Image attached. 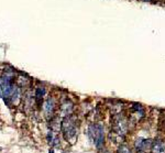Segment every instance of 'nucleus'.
<instances>
[{"label": "nucleus", "instance_id": "nucleus-9", "mask_svg": "<svg viewBox=\"0 0 165 153\" xmlns=\"http://www.w3.org/2000/svg\"><path fill=\"white\" fill-rule=\"evenodd\" d=\"M50 123H51V125H50V127H51V130H53V131H59V129H61V126H62V122H59V120H58L57 118H54V119H52Z\"/></svg>", "mask_w": 165, "mask_h": 153}, {"label": "nucleus", "instance_id": "nucleus-10", "mask_svg": "<svg viewBox=\"0 0 165 153\" xmlns=\"http://www.w3.org/2000/svg\"><path fill=\"white\" fill-rule=\"evenodd\" d=\"M124 106L122 104H115V105H112L111 106V113H112V116L114 115H118V113H121V111L123 110Z\"/></svg>", "mask_w": 165, "mask_h": 153}, {"label": "nucleus", "instance_id": "nucleus-4", "mask_svg": "<svg viewBox=\"0 0 165 153\" xmlns=\"http://www.w3.org/2000/svg\"><path fill=\"white\" fill-rule=\"evenodd\" d=\"M152 141L150 139H143V138H140L135 141L134 143V146L137 149L138 152H147L148 150H151L152 148Z\"/></svg>", "mask_w": 165, "mask_h": 153}, {"label": "nucleus", "instance_id": "nucleus-12", "mask_svg": "<svg viewBox=\"0 0 165 153\" xmlns=\"http://www.w3.org/2000/svg\"><path fill=\"white\" fill-rule=\"evenodd\" d=\"M118 153H132V152L127 145H120L119 149H118Z\"/></svg>", "mask_w": 165, "mask_h": 153}, {"label": "nucleus", "instance_id": "nucleus-5", "mask_svg": "<svg viewBox=\"0 0 165 153\" xmlns=\"http://www.w3.org/2000/svg\"><path fill=\"white\" fill-rule=\"evenodd\" d=\"M73 108H74V106H73V102H71V100H66V102H64L62 104V106H61V116L66 117V116L72 115Z\"/></svg>", "mask_w": 165, "mask_h": 153}, {"label": "nucleus", "instance_id": "nucleus-14", "mask_svg": "<svg viewBox=\"0 0 165 153\" xmlns=\"http://www.w3.org/2000/svg\"><path fill=\"white\" fill-rule=\"evenodd\" d=\"M141 1H144V2H148V1H150V0H141Z\"/></svg>", "mask_w": 165, "mask_h": 153}, {"label": "nucleus", "instance_id": "nucleus-8", "mask_svg": "<svg viewBox=\"0 0 165 153\" xmlns=\"http://www.w3.org/2000/svg\"><path fill=\"white\" fill-rule=\"evenodd\" d=\"M29 83H30V79L26 76H24V75H19L18 78H16V84L21 88L26 87V86L29 85Z\"/></svg>", "mask_w": 165, "mask_h": 153}, {"label": "nucleus", "instance_id": "nucleus-7", "mask_svg": "<svg viewBox=\"0 0 165 153\" xmlns=\"http://www.w3.org/2000/svg\"><path fill=\"white\" fill-rule=\"evenodd\" d=\"M54 109H55V102H54V99L53 98L46 99V102L44 104V111H45V113L48 116H51V115H53Z\"/></svg>", "mask_w": 165, "mask_h": 153}, {"label": "nucleus", "instance_id": "nucleus-2", "mask_svg": "<svg viewBox=\"0 0 165 153\" xmlns=\"http://www.w3.org/2000/svg\"><path fill=\"white\" fill-rule=\"evenodd\" d=\"M129 123H130L129 120L127 119V117L123 113L114 115L111 121V127H112L111 132L120 137H124L129 130Z\"/></svg>", "mask_w": 165, "mask_h": 153}, {"label": "nucleus", "instance_id": "nucleus-1", "mask_svg": "<svg viewBox=\"0 0 165 153\" xmlns=\"http://www.w3.org/2000/svg\"><path fill=\"white\" fill-rule=\"evenodd\" d=\"M61 130L66 141H71L72 143H74L77 138V118L73 115L66 116L62 121Z\"/></svg>", "mask_w": 165, "mask_h": 153}, {"label": "nucleus", "instance_id": "nucleus-3", "mask_svg": "<svg viewBox=\"0 0 165 153\" xmlns=\"http://www.w3.org/2000/svg\"><path fill=\"white\" fill-rule=\"evenodd\" d=\"M88 137L96 148L100 149L105 142V128L101 123H92L88 128Z\"/></svg>", "mask_w": 165, "mask_h": 153}, {"label": "nucleus", "instance_id": "nucleus-16", "mask_svg": "<svg viewBox=\"0 0 165 153\" xmlns=\"http://www.w3.org/2000/svg\"><path fill=\"white\" fill-rule=\"evenodd\" d=\"M155 1H160V0H155Z\"/></svg>", "mask_w": 165, "mask_h": 153}, {"label": "nucleus", "instance_id": "nucleus-15", "mask_svg": "<svg viewBox=\"0 0 165 153\" xmlns=\"http://www.w3.org/2000/svg\"><path fill=\"white\" fill-rule=\"evenodd\" d=\"M104 153H109V152H108V151H105V152H104Z\"/></svg>", "mask_w": 165, "mask_h": 153}, {"label": "nucleus", "instance_id": "nucleus-6", "mask_svg": "<svg viewBox=\"0 0 165 153\" xmlns=\"http://www.w3.org/2000/svg\"><path fill=\"white\" fill-rule=\"evenodd\" d=\"M152 153H165V143L162 140H155L152 143L151 148Z\"/></svg>", "mask_w": 165, "mask_h": 153}, {"label": "nucleus", "instance_id": "nucleus-11", "mask_svg": "<svg viewBox=\"0 0 165 153\" xmlns=\"http://www.w3.org/2000/svg\"><path fill=\"white\" fill-rule=\"evenodd\" d=\"M44 95H45V88H43V87H38V88L35 89V98H36V99H41Z\"/></svg>", "mask_w": 165, "mask_h": 153}, {"label": "nucleus", "instance_id": "nucleus-13", "mask_svg": "<svg viewBox=\"0 0 165 153\" xmlns=\"http://www.w3.org/2000/svg\"><path fill=\"white\" fill-rule=\"evenodd\" d=\"M49 153H54V151H53V150L51 149V150H50V151H49Z\"/></svg>", "mask_w": 165, "mask_h": 153}]
</instances>
